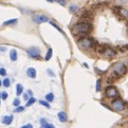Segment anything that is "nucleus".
<instances>
[{
  "label": "nucleus",
  "mask_w": 128,
  "mask_h": 128,
  "mask_svg": "<svg viewBox=\"0 0 128 128\" xmlns=\"http://www.w3.org/2000/svg\"><path fill=\"white\" fill-rule=\"evenodd\" d=\"M26 73V76L30 77V78H35L37 76V71H36L35 68H28Z\"/></svg>",
  "instance_id": "9b49d317"
},
{
  "label": "nucleus",
  "mask_w": 128,
  "mask_h": 128,
  "mask_svg": "<svg viewBox=\"0 0 128 128\" xmlns=\"http://www.w3.org/2000/svg\"><path fill=\"white\" fill-rule=\"evenodd\" d=\"M39 104L42 105V106H44L46 108H48V109L51 108V106H50V103H48L46 100H39Z\"/></svg>",
  "instance_id": "aec40b11"
},
{
  "label": "nucleus",
  "mask_w": 128,
  "mask_h": 128,
  "mask_svg": "<svg viewBox=\"0 0 128 128\" xmlns=\"http://www.w3.org/2000/svg\"><path fill=\"white\" fill-rule=\"evenodd\" d=\"M36 102V98H33V96H31L28 100H26V107H30V106H32L34 103Z\"/></svg>",
  "instance_id": "a211bd4d"
},
{
  "label": "nucleus",
  "mask_w": 128,
  "mask_h": 128,
  "mask_svg": "<svg viewBox=\"0 0 128 128\" xmlns=\"http://www.w3.org/2000/svg\"><path fill=\"white\" fill-rule=\"evenodd\" d=\"M2 86L6 87V88H8V87L11 86V80H10V78H4V80H2Z\"/></svg>",
  "instance_id": "6ab92c4d"
},
{
  "label": "nucleus",
  "mask_w": 128,
  "mask_h": 128,
  "mask_svg": "<svg viewBox=\"0 0 128 128\" xmlns=\"http://www.w3.org/2000/svg\"><path fill=\"white\" fill-rule=\"evenodd\" d=\"M54 98H55V96H54V94H53L52 92H50V93H47V94H46L44 100H47L48 103H50V102H53V100H54Z\"/></svg>",
  "instance_id": "2eb2a0df"
},
{
  "label": "nucleus",
  "mask_w": 128,
  "mask_h": 128,
  "mask_svg": "<svg viewBox=\"0 0 128 128\" xmlns=\"http://www.w3.org/2000/svg\"><path fill=\"white\" fill-rule=\"evenodd\" d=\"M13 105H14L15 107L20 106V100H19V98H15L14 100H13Z\"/></svg>",
  "instance_id": "393cba45"
},
{
  "label": "nucleus",
  "mask_w": 128,
  "mask_h": 128,
  "mask_svg": "<svg viewBox=\"0 0 128 128\" xmlns=\"http://www.w3.org/2000/svg\"><path fill=\"white\" fill-rule=\"evenodd\" d=\"M57 118H58L59 122H62V123H66L68 121V116L65 111H59L57 114Z\"/></svg>",
  "instance_id": "f8f14e48"
},
{
  "label": "nucleus",
  "mask_w": 128,
  "mask_h": 128,
  "mask_svg": "<svg viewBox=\"0 0 128 128\" xmlns=\"http://www.w3.org/2000/svg\"><path fill=\"white\" fill-rule=\"evenodd\" d=\"M39 122H40V124H42H42H46V123H48L47 120H46V118H40V121H39Z\"/></svg>",
  "instance_id": "f704fd0d"
},
{
  "label": "nucleus",
  "mask_w": 128,
  "mask_h": 128,
  "mask_svg": "<svg viewBox=\"0 0 128 128\" xmlns=\"http://www.w3.org/2000/svg\"><path fill=\"white\" fill-rule=\"evenodd\" d=\"M20 128H33V125H32V124H26L24 126H21Z\"/></svg>",
  "instance_id": "2f4dec72"
},
{
  "label": "nucleus",
  "mask_w": 128,
  "mask_h": 128,
  "mask_svg": "<svg viewBox=\"0 0 128 128\" xmlns=\"http://www.w3.org/2000/svg\"><path fill=\"white\" fill-rule=\"evenodd\" d=\"M100 83H102V80H98L96 82V86H95V90H96L98 92V91H100Z\"/></svg>",
  "instance_id": "bb28decb"
},
{
  "label": "nucleus",
  "mask_w": 128,
  "mask_h": 128,
  "mask_svg": "<svg viewBox=\"0 0 128 128\" xmlns=\"http://www.w3.org/2000/svg\"><path fill=\"white\" fill-rule=\"evenodd\" d=\"M91 30H92V26H91L90 22L88 21H80V22H77L74 26H72V33L74 35H87L89 34Z\"/></svg>",
  "instance_id": "f257e3e1"
},
{
  "label": "nucleus",
  "mask_w": 128,
  "mask_h": 128,
  "mask_svg": "<svg viewBox=\"0 0 128 128\" xmlns=\"http://www.w3.org/2000/svg\"><path fill=\"white\" fill-rule=\"evenodd\" d=\"M13 120H14V116H3L1 118V123L4 125H11Z\"/></svg>",
  "instance_id": "1a4fd4ad"
},
{
  "label": "nucleus",
  "mask_w": 128,
  "mask_h": 128,
  "mask_svg": "<svg viewBox=\"0 0 128 128\" xmlns=\"http://www.w3.org/2000/svg\"><path fill=\"white\" fill-rule=\"evenodd\" d=\"M111 107L112 109H114L116 111H123L124 109L126 108V105L124 103V100H123L122 98H114L112 100L111 102Z\"/></svg>",
  "instance_id": "20e7f679"
},
{
  "label": "nucleus",
  "mask_w": 128,
  "mask_h": 128,
  "mask_svg": "<svg viewBox=\"0 0 128 128\" xmlns=\"http://www.w3.org/2000/svg\"><path fill=\"white\" fill-rule=\"evenodd\" d=\"M105 95L109 98H116L118 95V91L114 86H108V87H106V89H105Z\"/></svg>",
  "instance_id": "39448f33"
},
{
  "label": "nucleus",
  "mask_w": 128,
  "mask_h": 128,
  "mask_svg": "<svg viewBox=\"0 0 128 128\" xmlns=\"http://www.w3.org/2000/svg\"><path fill=\"white\" fill-rule=\"evenodd\" d=\"M50 24L53 26H55V28H56V29H57L59 32H60V33H62V30H60V28H59V26H57V24H56L54 21H52V20H51V21H50Z\"/></svg>",
  "instance_id": "a878e982"
},
{
  "label": "nucleus",
  "mask_w": 128,
  "mask_h": 128,
  "mask_svg": "<svg viewBox=\"0 0 128 128\" xmlns=\"http://www.w3.org/2000/svg\"><path fill=\"white\" fill-rule=\"evenodd\" d=\"M89 17H90L89 12H85V13H83V15H82V18H89Z\"/></svg>",
  "instance_id": "7c9ffc66"
},
{
  "label": "nucleus",
  "mask_w": 128,
  "mask_h": 128,
  "mask_svg": "<svg viewBox=\"0 0 128 128\" xmlns=\"http://www.w3.org/2000/svg\"><path fill=\"white\" fill-rule=\"evenodd\" d=\"M1 86H2V82H1V80H0V87H1Z\"/></svg>",
  "instance_id": "58836bf2"
},
{
  "label": "nucleus",
  "mask_w": 128,
  "mask_h": 128,
  "mask_svg": "<svg viewBox=\"0 0 128 128\" xmlns=\"http://www.w3.org/2000/svg\"><path fill=\"white\" fill-rule=\"evenodd\" d=\"M113 71L116 72L118 76H122L127 72V68H126L125 65H123V64H118V65L114 66Z\"/></svg>",
  "instance_id": "6e6552de"
},
{
  "label": "nucleus",
  "mask_w": 128,
  "mask_h": 128,
  "mask_svg": "<svg viewBox=\"0 0 128 128\" xmlns=\"http://www.w3.org/2000/svg\"><path fill=\"white\" fill-rule=\"evenodd\" d=\"M118 14L120 15L121 18H123V19H128V11L126 8L118 6Z\"/></svg>",
  "instance_id": "9d476101"
},
{
  "label": "nucleus",
  "mask_w": 128,
  "mask_h": 128,
  "mask_svg": "<svg viewBox=\"0 0 128 128\" xmlns=\"http://www.w3.org/2000/svg\"><path fill=\"white\" fill-rule=\"evenodd\" d=\"M30 98V95L28 94V92H26V93H24V100H28Z\"/></svg>",
  "instance_id": "473e14b6"
},
{
  "label": "nucleus",
  "mask_w": 128,
  "mask_h": 128,
  "mask_svg": "<svg viewBox=\"0 0 128 128\" xmlns=\"http://www.w3.org/2000/svg\"><path fill=\"white\" fill-rule=\"evenodd\" d=\"M6 47L0 46V52H6Z\"/></svg>",
  "instance_id": "72a5a7b5"
},
{
  "label": "nucleus",
  "mask_w": 128,
  "mask_h": 128,
  "mask_svg": "<svg viewBox=\"0 0 128 128\" xmlns=\"http://www.w3.org/2000/svg\"><path fill=\"white\" fill-rule=\"evenodd\" d=\"M18 58V54H17V51L15 49H12L10 51V59L12 62H16Z\"/></svg>",
  "instance_id": "ddd939ff"
},
{
  "label": "nucleus",
  "mask_w": 128,
  "mask_h": 128,
  "mask_svg": "<svg viewBox=\"0 0 128 128\" xmlns=\"http://www.w3.org/2000/svg\"><path fill=\"white\" fill-rule=\"evenodd\" d=\"M28 94L30 95V98L32 96V95H33V92H32V90H28Z\"/></svg>",
  "instance_id": "c9c22d12"
},
{
  "label": "nucleus",
  "mask_w": 128,
  "mask_h": 128,
  "mask_svg": "<svg viewBox=\"0 0 128 128\" xmlns=\"http://www.w3.org/2000/svg\"><path fill=\"white\" fill-rule=\"evenodd\" d=\"M98 51L102 54V55H104L105 57H108V58L116 56V51L113 48H111V47H105V46H104V47H103V46H100V47L98 49Z\"/></svg>",
  "instance_id": "7ed1b4c3"
},
{
  "label": "nucleus",
  "mask_w": 128,
  "mask_h": 128,
  "mask_svg": "<svg viewBox=\"0 0 128 128\" xmlns=\"http://www.w3.org/2000/svg\"><path fill=\"white\" fill-rule=\"evenodd\" d=\"M0 105H1V100H0Z\"/></svg>",
  "instance_id": "ea45409f"
},
{
  "label": "nucleus",
  "mask_w": 128,
  "mask_h": 128,
  "mask_svg": "<svg viewBox=\"0 0 128 128\" xmlns=\"http://www.w3.org/2000/svg\"><path fill=\"white\" fill-rule=\"evenodd\" d=\"M40 128H55L53 124H50V123H46V124H42L40 126Z\"/></svg>",
  "instance_id": "4be33fe9"
},
{
  "label": "nucleus",
  "mask_w": 128,
  "mask_h": 128,
  "mask_svg": "<svg viewBox=\"0 0 128 128\" xmlns=\"http://www.w3.org/2000/svg\"><path fill=\"white\" fill-rule=\"evenodd\" d=\"M77 10H78V6H71L69 8V11H70L71 13H75Z\"/></svg>",
  "instance_id": "b1692460"
},
{
  "label": "nucleus",
  "mask_w": 128,
  "mask_h": 128,
  "mask_svg": "<svg viewBox=\"0 0 128 128\" xmlns=\"http://www.w3.org/2000/svg\"><path fill=\"white\" fill-rule=\"evenodd\" d=\"M52 55H53V51H52V49L51 48H49L48 49V51H47V53H46V56H44V59L46 60H50L51 59V57H52Z\"/></svg>",
  "instance_id": "dca6fc26"
},
{
  "label": "nucleus",
  "mask_w": 128,
  "mask_h": 128,
  "mask_svg": "<svg viewBox=\"0 0 128 128\" xmlns=\"http://www.w3.org/2000/svg\"><path fill=\"white\" fill-rule=\"evenodd\" d=\"M8 96V94L6 92V91H3V92H1V100H6Z\"/></svg>",
  "instance_id": "c756f323"
},
{
  "label": "nucleus",
  "mask_w": 128,
  "mask_h": 128,
  "mask_svg": "<svg viewBox=\"0 0 128 128\" xmlns=\"http://www.w3.org/2000/svg\"><path fill=\"white\" fill-rule=\"evenodd\" d=\"M18 22V19L14 18V19H10V20H6L3 22V26H12V24H16Z\"/></svg>",
  "instance_id": "f3484780"
},
{
  "label": "nucleus",
  "mask_w": 128,
  "mask_h": 128,
  "mask_svg": "<svg viewBox=\"0 0 128 128\" xmlns=\"http://www.w3.org/2000/svg\"><path fill=\"white\" fill-rule=\"evenodd\" d=\"M47 1H48V2H50V3H51V2H53V0H47Z\"/></svg>",
  "instance_id": "4c0bfd02"
},
{
  "label": "nucleus",
  "mask_w": 128,
  "mask_h": 128,
  "mask_svg": "<svg viewBox=\"0 0 128 128\" xmlns=\"http://www.w3.org/2000/svg\"><path fill=\"white\" fill-rule=\"evenodd\" d=\"M0 75L1 76H6V70L4 68H0Z\"/></svg>",
  "instance_id": "cd10ccee"
},
{
  "label": "nucleus",
  "mask_w": 128,
  "mask_h": 128,
  "mask_svg": "<svg viewBox=\"0 0 128 128\" xmlns=\"http://www.w3.org/2000/svg\"><path fill=\"white\" fill-rule=\"evenodd\" d=\"M15 112H17V113H19V112H24V106H18V107H16V109L14 110Z\"/></svg>",
  "instance_id": "5701e85b"
},
{
  "label": "nucleus",
  "mask_w": 128,
  "mask_h": 128,
  "mask_svg": "<svg viewBox=\"0 0 128 128\" xmlns=\"http://www.w3.org/2000/svg\"><path fill=\"white\" fill-rule=\"evenodd\" d=\"M53 2H56V3L59 4V6H65L66 4H67L66 0H53Z\"/></svg>",
  "instance_id": "412c9836"
},
{
  "label": "nucleus",
  "mask_w": 128,
  "mask_h": 128,
  "mask_svg": "<svg viewBox=\"0 0 128 128\" xmlns=\"http://www.w3.org/2000/svg\"><path fill=\"white\" fill-rule=\"evenodd\" d=\"M22 93H24V86H22L21 84H17L16 85V94H17V96H19V95H21Z\"/></svg>",
  "instance_id": "4468645a"
},
{
  "label": "nucleus",
  "mask_w": 128,
  "mask_h": 128,
  "mask_svg": "<svg viewBox=\"0 0 128 128\" xmlns=\"http://www.w3.org/2000/svg\"><path fill=\"white\" fill-rule=\"evenodd\" d=\"M32 20H33L35 24H44V22H47L49 21V18L47 15H44V14H37V15H34L33 17H32Z\"/></svg>",
  "instance_id": "0eeeda50"
},
{
  "label": "nucleus",
  "mask_w": 128,
  "mask_h": 128,
  "mask_svg": "<svg viewBox=\"0 0 128 128\" xmlns=\"http://www.w3.org/2000/svg\"><path fill=\"white\" fill-rule=\"evenodd\" d=\"M77 46L83 50H90L95 48L96 42L93 38L89 37V36H83V37L78 38V40H77Z\"/></svg>",
  "instance_id": "f03ea898"
},
{
  "label": "nucleus",
  "mask_w": 128,
  "mask_h": 128,
  "mask_svg": "<svg viewBox=\"0 0 128 128\" xmlns=\"http://www.w3.org/2000/svg\"><path fill=\"white\" fill-rule=\"evenodd\" d=\"M121 2H124V3H126V2H128V0H120Z\"/></svg>",
  "instance_id": "e433bc0d"
},
{
  "label": "nucleus",
  "mask_w": 128,
  "mask_h": 128,
  "mask_svg": "<svg viewBox=\"0 0 128 128\" xmlns=\"http://www.w3.org/2000/svg\"><path fill=\"white\" fill-rule=\"evenodd\" d=\"M26 54H28L29 57H31V58H34V59L40 58V50H39V48L32 47V48L26 50Z\"/></svg>",
  "instance_id": "423d86ee"
},
{
  "label": "nucleus",
  "mask_w": 128,
  "mask_h": 128,
  "mask_svg": "<svg viewBox=\"0 0 128 128\" xmlns=\"http://www.w3.org/2000/svg\"><path fill=\"white\" fill-rule=\"evenodd\" d=\"M47 73L49 74V76H51V77H55V73H54L51 69H48V70H47Z\"/></svg>",
  "instance_id": "c85d7f7f"
}]
</instances>
